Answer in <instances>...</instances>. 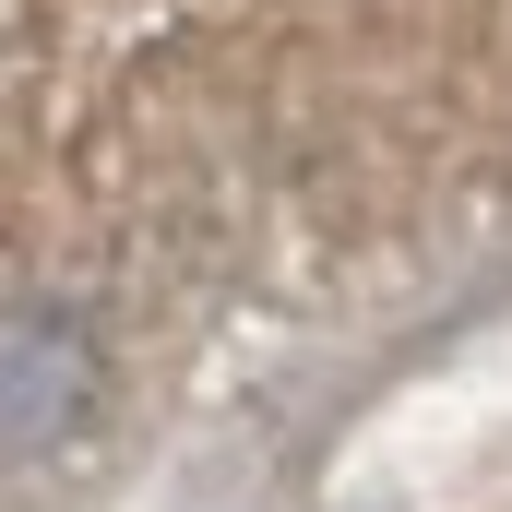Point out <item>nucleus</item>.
Returning <instances> with one entry per match:
<instances>
[{"label":"nucleus","instance_id":"obj_1","mask_svg":"<svg viewBox=\"0 0 512 512\" xmlns=\"http://www.w3.org/2000/svg\"><path fill=\"white\" fill-rule=\"evenodd\" d=\"M96 405V346L72 310H12V441L24 453H60Z\"/></svg>","mask_w":512,"mask_h":512}]
</instances>
